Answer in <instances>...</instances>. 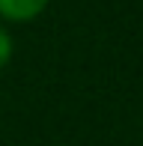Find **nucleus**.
I'll use <instances>...</instances> for the list:
<instances>
[{
  "label": "nucleus",
  "instance_id": "nucleus-1",
  "mask_svg": "<svg viewBox=\"0 0 143 146\" xmlns=\"http://www.w3.org/2000/svg\"><path fill=\"white\" fill-rule=\"evenodd\" d=\"M48 0H0V18L6 21H33L36 15H42Z\"/></svg>",
  "mask_w": 143,
  "mask_h": 146
},
{
  "label": "nucleus",
  "instance_id": "nucleus-2",
  "mask_svg": "<svg viewBox=\"0 0 143 146\" xmlns=\"http://www.w3.org/2000/svg\"><path fill=\"white\" fill-rule=\"evenodd\" d=\"M9 57H12V36L6 33V27H0V69L9 63Z\"/></svg>",
  "mask_w": 143,
  "mask_h": 146
}]
</instances>
